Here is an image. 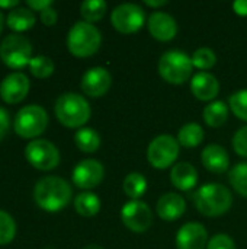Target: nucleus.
<instances>
[{
  "instance_id": "nucleus-1",
  "label": "nucleus",
  "mask_w": 247,
  "mask_h": 249,
  "mask_svg": "<svg viewBox=\"0 0 247 249\" xmlns=\"http://www.w3.org/2000/svg\"><path fill=\"white\" fill-rule=\"evenodd\" d=\"M73 190L70 184L60 177L41 178L33 188V198L38 207L48 213L63 210L71 200Z\"/></svg>"
},
{
  "instance_id": "nucleus-2",
  "label": "nucleus",
  "mask_w": 247,
  "mask_h": 249,
  "mask_svg": "<svg viewBox=\"0 0 247 249\" xmlns=\"http://www.w3.org/2000/svg\"><path fill=\"white\" fill-rule=\"evenodd\" d=\"M194 201L201 214L207 217H218L230 210L233 204V194L227 187L211 182L202 185L197 191Z\"/></svg>"
},
{
  "instance_id": "nucleus-3",
  "label": "nucleus",
  "mask_w": 247,
  "mask_h": 249,
  "mask_svg": "<svg viewBox=\"0 0 247 249\" xmlns=\"http://www.w3.org/2000/svg\"><path fill=\"white\" fill-rule=\"evenodd\" d=\"M92 109L89 102L79 93L67 92L55 102V115L58 121L68 128L83 127L90 118Z\"/></svg>"
},
{
  "instance_id": "nucleus-4",
  "label": "nucleus",
  "mask_w": 247,
  "mask_h": 249,
  "mask_svg": "<svg viewBox=\"0 0 247 249\" xmlns=\"http://www.w3.org/2000/svg\"><path fill=\"white\" fill-rule=\"evenodd\" d=\"M102 42V35L99 29L87 22H76L67 35L68 51L80 58L93 55Z\"/></svg>"
},
{
  "instance_id": "nucleus-5",
  "label": "nucleus",
  "mask_w": 247,
  "mask_h": 249,
  "mask_svg": "<svg viewBox=\"0 0 247 249\" xmlns=\"http://www.w3.org/2000/svg\"><path fill=\"white\" fill-rule=\"evenodd\" d=\"M192 58L188 54L176 50L165 53L159 61L160 76L172 85L185 83L192 74Z\"/></svg>"
},
{
  "instance_id": "nucleus-6",
  "label": "nucleus",
  "mask_w": 247,
  "mask_h": 249,
  "mask_svg": "<svg viewBox=\"0 0 247 249\" xmlns=\"http://www.w3.org/2000/svg\"><path fill=\"white\" fill-rule=\"evenodd\" d=\"M48 125V114L39 105H26L19 109L15 118V133L23 139L41 136Z\"/></svg>"
},
{
  "instance_id": "nucleus-7",
  "label": "nucleus",
  "mask_w": 247,
  "mask_h": 249,
  "mask_svg": "<svg viewBox=\"0 0 247 249\" xmlns=\"http://www.w3.org/2000/svg\"><path fill=\"white\" fill-rule=\"evenodd\" d=\"M32 45L19 34L7 35L0 44V58L10 69H22L32 60Z\"/></svg>"
},
{
  "instance_id": "nucleus-8",
  "label": "nucleus",
  "mask_w": 247,
  "mask_h": 249,
  "mask_svg": "<svg viewBox=\"0 0 247 249\" xmlns=\"http://www.w3.org/2000/svg\"><path fill=\"white\" fill-rule=\"evenodd\" d=\"M179 156V142L170 134L157 136L147 149V159L153 168L166 169Z\"/></svg>"
},
{
  "instance_id": "nucleus-9",
  "label": "nucleus",
  "mask_w": 247,
  "mask_h": 249,
  "mask_svg": "<svg viewBox=\"0 0 247 249\" xmlns=\"http://www.w3.org/2000/svg\"><path fill=\"white\" fill-rule=\"evenodd\" d=\"M26 160L39 171H51L60 163L58 149L48 140L36 139L26 144L25 147Z\"/></svg>"
},
{
  "instance_id": "nucleus-10",
  "label": "nucleus",
  "mask_w": 247,
  "mask_h": 249,
  "mask_svg": "<svg viewBox=\"0 0 247 249\" xmlns=\"http://www.w3.org/2000/svg\"><path fill=\"white\" fill-rule=\"evenodd\" d=\"M144 10L135 3H124L114 9L111 22L121 34H134L144 25Z\"/></svg>"
},
{
  "instance_id": "nucleus-11",
  "label": "nucleus",
  "mask_w": 247,
  "mask_h": 249,
  "mask_svg": "<svg viewBox=\"0 0 247 249\" xmlns=\"http://www.w3.org/2000/svg\"><path fill=\"white\" fill-rule=\"evenodd\" d=\"M121 219L131 232L144 233L150 229L153 223V213L144 201L131 200L122 207Z\"/></svg>"
},
{
  "instance_id": "nucleus-12",
  "label": "nucleus",
  "mask_w": 247,
  "mask_h": 249,
  "mask_svg": "<svg viewBox=\"0 0 247 249\" xmlns=\"http://www.w3.org/2000/svg\"><path fill=\"white\" fill-rule=\"evenodd\" d=\"M105 175L103 165L95 159H84L79 162L73 171V182L82 190H90L98 187Z\"/></svg>"
},
{
  "instance_id": "nucleus-13",
  "label": "nucleus",
  "mask_w": 247,
  "mask_h": 249,
  "mask_svg": "<svg viewBox=\"0 0 247 249\" xmlns=\"http://www.w3.org/2000/svg\"><path fill=\"white\" fill-rule=\"evenodd\" d=\"M29 92V79L20 71L7 74L0 83V96L6 104H17Z\"/></svg>"
},
{
  "instance_id": "nucleus-14",
  "label": "nucleus",
  "mask_w": 247,
  "mask_h": 249,
  "mask_svg": "<svg viewBox=\"0 0 247 249\" xmlns=\"http://www.w3.org/2000/svg\"><path fill=\"white\" fill-rule=\"evenodd\" d=\"M112 85L111 73L103 67H92L82 77V89L86 95L99 98L103 96Z\"/></svg>"
},
{
  "instance_id": "nucleus-15",
  "label": "nucleus",
  "mask_w": 247,
  "mask_h": 249,
  "mask_svg": "<svg viewBox=\"0 0 247 249\" xmlns=\"http://www.w3.org/2000/svg\"><path fill=\"white\" fill-rule=\"evenodd\" d=\"M208 245L207 229L201 223H186L183 225L176 235V248L178 249H204Z\"/></svg>"
},
{
  "instance_id": "nucleus-16",
  "label": "nucleus",
  "mask_w": 247,
  "mask_h": 249,
  "mask_svg": "<svg viewBox=\"0 0 247 249\" xmlns=\"http://www.w3.org/2000/svg\"><path fill=\"white\" fill-rule=\"evenodd\" d=\"M148 31L153 38L159 41H170L178 34V23L166 12H154L148 18Z\"/></svg>"
},
{
  "instance_id": "nucleus-17",
  "label": "nucleus",
  "mask_w": 247,
  "mask_h": 249,
  "mask_svg": "<svg viewBox=\"0 0 247 249\" xmlns=\"http://www.w3.org/2000/svg\"><path fill=\"white\" fill-rule=\"evenodd\" d=\"M156 210H157V214L160 216V219H163L166 222H173L183 216V213L186 210V203L182 196H179L176 193H167L159 198Z\"/></svg>"
},
{
  "instance_id": "nucleus-18",
  "label": "nucleus",
  "mask_w": 247,
  "mask_h": 249,
  "mask_svg": "<svg viewBox=\"0 0 247 249\" xmlns=\"http://www.w3.org/2000/svg\"><path fill=\"white\" fill-rule=\"evenodd\" d=\"M191 90L199 101H211L220 92V83L215 76L207 71H199L192 77Z\"/></svg>"
},
{
  "instance_id": "nucleus-19",
  "label": "nucleus",
  "mask_w": 247,
  "mask_h": 249,
  "mask_svg": "<svg viewBox=\"0 0 247 249\" xmlns=\"http://www.w3.org/2000/svg\"><path fill=\"white\" fill-rule=\"evenodd\" d=\"M202 165L214 174H223L229 169L230 165V158L229 153L224 147L218 144H210L202 150L201 155Z\"/></svg>"
},
{
  "instance_id": "nucleus-20",
  "label": "nucleus",
  "mask_w": 247,
  "mask_h": 249,
  "mask_svg": "<svg viewBox=\"0 0 247 249\" xmlns=\"http://www.w3.org/2000/svg\"><path fill=\"white\" fill-rule=\"evenodd\" d=\"M170 179H172V184L178 190H181V191H189L198 182V172H197V169L191 163L181 162V163H176L172 168Z\"/></svg>"
},
{
  "instance_id": "nucleus-21",
  "label": "nucleus",
  "mask_w": 247,
  "mask_h": 249,
  "mask_svg": "<svg viewBox=\"0 0 247 249\" xmlns=\"http://www.w3.org/2000/svg\"><path fill=\"white\" fill-rule=\"evenodd\" d=\"M35 25V15L28 7H16L7 15V26L16 32L28 31Z\"/></svg>"
},
{
  "instance_id": "nucleus-22",
  "label": "nucleus",
  "mask_w": 247,
  "mask_h": 249,
  "mask_svg": "<svg viewBox=\"0 0 247 249\" xmlns=\"http://www.w3.org/2000/svg\"><path fill=\"white\" fill-rule=\"evenodd\" d=\"M204 120L213 128L221 127L229 118V107L223 101H214L204 108Z\"/></svg>"
},
{
  "instance_id": "nucleus-23",
  "label": "nucleus",
  "mask_w": 247,
  "mask_h": 249,
  "mask_svg": "<svg viewBox=\"0 0 247 249\" xmlns=\"http://www.w3.org/2000/svg\"><path fill=\"white\" fill-rule=\"evenodd\" d=\"M74 209L80 216L92 217L99 213L100 210V200L93 193H82L74 198Z\"/></svg>"
},
{
  "instance_id": "nucleus-24",
  "label": "nucleus",
  "mask_w": 247,
  "mask_h": 249,
  "mask_svg": "<svg viewBox=\"0 0 247 249\" xmlns=\"http://www.w3.org/2000/svg\"><path fill=\"white\" fill-rule=\"evenodd\" d=\"M74 142H76V146L84 153H93L100 146L99 134L93 128H89V127H83L77 130V133L74 134Z\"/></svg>"
},
{
  "instance_id": "nucleus-25",
  "label": "nucleus",
  "mask_w": 247,
  "mask_h": 249,
  "mask_svg": "<svg viewBox=\"0 0 247 249\" xmlns=\"http://www.w3.org/2000/svg\"><path fill=\"white\" fill-rule=\"evenodd\" d=\"M204 140V130L197 123L185 124L178 134V142L185 147H197Z\"/></svg>"
},
{
  "instance_id": "nucleus-26",
  "label": "nucleus",
  "mask_w": 247,
  "mask_h": 249,
  "mask_svg": "<svg viewBox=\"0 0 247 249\" xmlns=\"http://www.w3.org/2000/svg\"><path fill=\"white\" fill-rule=\"evenodd\" d=\"M146 190H147V179L140 172H131L125 177L124 191L130 198L138 200L146 193Z\"/></svg>"
},
{
  "instance_id": "nucleus-27",
  "label": "nucleus",
  "mask_w": 247,
  "mask_h": 249,
  "mask_svg": "<svg viewBox=\"0 0 247 249\" xmlns=\"http://www.w3.org/2000/svg\"><path fill=\"white\" fill-rule=\"evenodd\" d=\"M108 4L103 0H86L80 6V13L84 19V22L92 23L100 20L106 13Z\"/></svg>"
},
{
  "instance_id": "nucleus-28",
  "label": "nucleus",
  "mask_w": 247,
  "mask_h": 249,
  "mask_svg": "<svg viewBox=\"0 0 247 249\" xmlns=\"http://www.w3.org/2000/svg\"><path fill=\"white\" fill-rule=\"evenodd\" d=\"M231 187L243 197L247 198V162L237 163L229 174Z\"/></svg>"
},
{
  "instance_id": "nucleus-29",
  "label": "nucleus",
  "mask_w": 247,
  "mask_h": 249,
  "mask_svg": "<svg viewBox=\"0 0 247 249\" xmlns=\"http://www.w3.org/2000/svg\"><path fill=\"white\" fill-rule=\"evenodd\" d=\"M29 70L31 73L38 79L49 77L54 73V63L47 55H36L29 61Z\"/></svg>"
},
{
  "instance_id": "nucleus-30",
  "label": "nucleus",
  "mask_w": 247,
  "mask_h": 249,
  "mask_svg": "<svg viewBox=\"0 0 247 249\" xmlns=\"http://www.w3.org/2000/svg\"><path fill=\"white\" fill-rule=\"evenodd\" d=\"M192 64L199 69V70H208L215 66L217 63V55L215 53L208 48V47H201L192 54Z\"/></svg>"
},
{
  "instance_id": "nucleus-31",
  "label": "nucleus",
  "mask_w": 247,
  "mask_h": 249,
  "mask_svg": "<svg viewBox=\"0 0 247 249\" xmlns=\"http://www.w3.org/2000/svg\"><path fill=\"white\" fill-rule=\"evenodd\" d=\"M16 235V223L10 214L0 210V245H7Z\"/></svg>"
},
{
  "instance_id": "nucleus-32",
  "label": "nucleus",
  "mask_w": 247,
  "mask_h": 249,
  "mask_svg": "<svg viewBox=\"0 0 247 249\" xmlns=\"http://www.w3.org/2000/svg\"><path fill=\"white\" fill-rule=\"evenodd\" d=\"M229 105L237 118L247 121V89L234 92L229 99Z\"/></svg>"
},
{
  "instance_id": "nucleus-33",
  "label": "nucleus",
  "mask_w": 247,
  "mask_h": 249,
  "mask_svg": "<svg viewBox=\"0 0 247 249\" xmlns=\"http://www.w3.org/2000/svg\"><path fill=\"white\" fill-rule=\"evenodd\" d=\"M207 249H236V245L229 235L218 233L211 238V241L207 245Z\"/></svg>"
},
{
  "instance_id": "nucleus-34",
  "label": "nucleus",
  "mask_w": 247,
  "mask_h": 249,
  "mask_svg": "<svg viewBox=\"0 0 247 249\" xmlns=\"http://www.w3.org/2000/svg\"><path fill=\"white\" fill-rule=\"evenodd\" d=\"M233 147L237 155L247 158V125L242 127L233 137Z\"/></svg>"
},
{
  "instance_id": "nucleus-35",
  "label": "nucleus",
  "mask_w": 247,
  "mask_h": 249,
  "mask_svg": "<svg viewBox=\"0 0 247 249\" xmlns=\"http://www.w3.org/2000/svg\"><path fill=\"white\" fill-rule=\"evenodd\" d=\"M57 18H58V16H57V12H55V9H52V7H48V9H45V10L41 12V20H42V23L47 25V26L55 25Z\"/></svg>"
},
{
  "instance_id": "nucleus-36",
  "label": "nucleus",
  "mask_w": 247,
  "mask_h": 249,
  "mask_svg": "<svg viewBox=\"0 0 247 249\" xmlns=\"http://www.w3.org/2000/svg\"><path fill=\"white\" fill-rule=\"evenodd\" d=\"M9 124H10V121H9V114H7L6 109H3V108L0 107V140H3L4 136L7 134Z\"/></svg>"
},
{
  "instance_id": "nucleus-37",
  "label": "nucleus",
  "mask_w": 247,
  "mask_h": 249,
  "mask_svg": "<svg viewBox=\"0 0 247 249\" xmlns=\"http://www.w3.org/2000/svg\"><path fill=\"white\" fill-rule=\"evenodd\" d=\"M26 4H28V7H31V10L42 12V10L51 7L52 1H51V0H28Z\"/></svg>"
},
{
  "instance_id": "nucleus-38",
  "label": "nucleus",
  "mask_w": 247,
  "mask_h": 249,
  "mask_svg": "<svg viewBox=\"0 0 247 249\" xmlns=\"http://www.w3.org/2000/svg\"><path fill=\"white\" fill-rule=\"evenodd\" d=\"M233 9L239 16H247V0H237L233 3Z\"/></svg>"
},
{
  "instance_id": "nucleus-39",
  "label": "nucleus",
  "mask_w": 247,
  "mask_h": 249,
  "mask_svg": "<svg viewBox=\"0 0 247 249\" xmlns=\"http://www.w3.org/2000/svg\"><path fill=\"white\" fill-rule=\"evenodd\" d=\"M144 3H146L147 6H150V7H160V6L167 4L166 0H146Z\"/></svg>"
},
{
  "instance_id": "nucleus-40",
  "label": "nucleus",
  "mask_w": 247,
  "mask_h": 249,
  "mask_svg": "<svg viewBox=\"0 0 247 249\" xmlns=\"http://www.w3.org/2000/svg\"><path fill=\"white\" fill-rule=\"evenodd\" d=\"M19 4V1H16V0H10V1H0V7H15L16 9V6Z\"/></svg>"
},
{
  "instance_id": "nucleus-41",
  "label": "nucleus",
  "mask_w": 247,
  "mask_h": 249,
  "mask_svg": "<svg viewBox=\"0 0 247 249\" xmlns=\"http://www.w3.org/2000/svg\"><path fill=\"white\" fill-rule=\"evenodd\" d=\"M83 249H103V248H102V247H99V245H93V244H92V245H86Z\"/></svg>"
},
{
  "instance_id": "nucleus-42",
  "label": "nucleus",
  "mask_w": 247,
  "mask_h": 249,
  "mask_svg": "<svg viewBox=\"0 0 247 249\" xmlns=\"http://www.w3.org/2000/svg\"><path fill=\"white\" fill-rule=\"evenodd\" d=\"M3 22H4V19H3L1 12H0V34H1V31H3Z\"/></svg>"
}]
</instances>
